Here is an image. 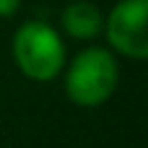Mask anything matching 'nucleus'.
Masks as SVG:
<instances>
[{"mask_svg":"<svg viewBox=\"0 0 148 148\" xmlns=\"http://www.w3.org/2000/svg\"><path fill=\"white\" fill-rule=\"evenodd\" d=\"M117 81L120 70L114 55L104 47H88L68 65L65 94L78 107H99L114 94Z\"/></svg>","mask_w":148,"mask_h":148,"instance_id":"nucleus-1","label":"nucleus"},{"mask_svg":"<svg viewBox=\"0 0 148 148\" xmlns=\"http://www.w3.org/2000/svg\"><path fill=\"white\" fill-rule=\"evenodd\" d=\"M13 60L31 81H52L65 68V44L44 21L23 23L13 36Z\"/></svg>","mask_w":148,"mask_h":148,"instance_id":"nucleus-2","label":"nucleus"},{"mask_svg":"<svg viewBox=\"0 0 148 148\" xmlns=\"http://www.w3.org/2000/svg\"><path fill=\"white\" fill-rule=\"evenodd\" d=\"M104 29L117 52L143 60L148 55V0H120L107 16Z\"/></svg>","mask_w":148,"mask_h":148,"instance_id":"nucleus-3","label":"nucleus"},{"mask_svg":"<svg viewBox=\"0 0 148 148\" xmlns=\"http://www.w3.org/2000/svg\"><path fill=\"white\" fill-rule=\"evenodd\" d=\"M62 29L73 39H94L104 29V16L94 3L75 0L62 10Z\"/></svg>","mask_w":148,"mask_h":148,"instance_id":"nucleus-4","label":"nucleus"},{"mask_svg":"<svg viewBox=\"0 0 148 148\" xmlns=\"http://www.w3.org/2000/svg\"><path fill=\"white\" fill-rule=\"evenodd\" d=\"M21 8V0H0V18H10Z\"/></svg>","mask_w":148,"mask_h":148,"instance_id":"nucleus-5","label":"nucleus"}]
</instances>
